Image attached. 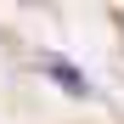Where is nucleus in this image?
Instances as JSON below:
<instances>
[{
    "label": "nucleus",
    "mask_w": 124,
    "mask_h": 124,
    "mask_svg": "<svg viewBox=\"0 0 124 124\" xmlns=\"http://www.w3.org/2000/svg\"><path fill=\"white\" fill-rule=\"evenodd\" d=\"M34 68H39V73H45V79H51V85H62V90H68V96H90V79H85V73H79V68H73V62H68V56H51V51H45V56H39V62H34Z\"/></svg>",
    "instance_id": "obj_1"
}]
</instances>
